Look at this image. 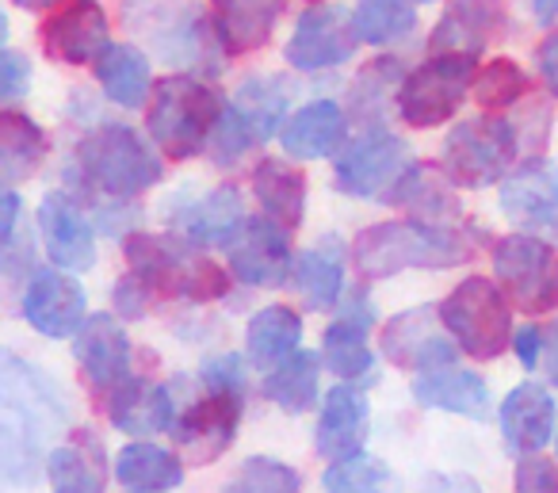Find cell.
<instances>
[{
	"instance_id": "5",
	"label": "cell",
	"mask_w": 558,
	"mask_h": 493,
	"mask_svg": "<svg viewBox=\"0 0 558 493\" xmlns=\"http://www.w3.org/2000/svg\"><path fill=\"white\" fill-rule=\"evenodd\" d=\"M222 96L207 81L192 77V73H172V77L154 85L146 131L165 157L187 161V157H199L203 149H210V139L222 123Z\"/></svg>"
},
{
	"instance_id": "37",
	"label": "cell",
	"mask_w": 558,
	"mask_h": 493,
	"mask_svg": "<svg viewBox=\"0 0 558 493\" xmlns=\"http://www.w3.org/2000/svg\"><path fill=\"white\" fill-rule=\"evenodd\" d=\"M367 325L352 322V317H337L333 325L322 337V356H326V368L333 371L344 383H360L375 371V352L367 345Z\"/></svg>"
},
{
	"instance_id": "43",
	"label": "cell",
	"mask_w": 558,
	"mask_h": 493,
	"mask_svg": "<svg viewBox=\"0 0 558 493\" xmlns=\"http://www.w3.org/2000/svg\"><path fill=\"white\" fill-rule=\"evenodd\" d=\"M402 77L405 73L395 58H379V62H372L356 77V85H352V111H356L360 119H379L383 111H387V96L390 93L398 96Z\"/></svg>"
},
{
	"instance_id": "1",
	"label": "cell",
	"mask_w": 558,
	"mask_h": 493,
	"mask_svg": "<svg viewBox=\"0 0 558 493\" xmlns=\"http://www.w3.org/2000/svg\"><path fill=\"white\" fill-rule=\"evenodd\" d=\"M70 421V406L54 378L35 363L4 352L0 360V470L4 482L27 490L47 470V444Z\"/></svg>"
},
{
	"instance_id": "29",
	"label": "cell",
	"mask_w": 558,
	"mask_h": 493,
	"mask_svg": "<svg viewBox=\"0 0 558 493\" xmlns=\"http://www.w3.org/2000/svg\"><path fill=\"white\" fill-rule=\"evenodd\" d=\"M253 195L268 218L279 226L299 230L306 218V177L295 165L279 161V157H264L253 169Z\"/></svg>"
},
{
	"instance_id": "22",
	"label": "cell",
	"mask_w": 558,
	"mask_h": 493,
	"mask_svg": "<svg viewBox=\"0 0 558 493\" xmlns=\"http://www.w3.org/2000/svg\"><path fill=\"white\" fill-rule=\"evenodd\" d=\"M172 230L180 238H187L192 245L210 249V245H230L233 238L245 226V203H241V192L233 184L210 188L199 200L184 203L177 215H169Z\"/></svg>"
},
{
	"instance_id": "27",
	"label": "cell",
	"mask_w": 558,
	"mask_h": 493,
	"mask_svg": "<svg viewBox=\"0 0 558 493\" xmlns=\"http://www.w3.org/2000/svg\"><path fill=\"white\" fill-rule=\"evenodd\" d=\"M413 398L425 409H444V413L471 417V421H486L489 417V386L478 371L466 368H436L421 371L413 378Z\"/></svg>"
},
{
	"instance_id": "12",
	"label": "cell",
	"mask_w": 558,
	"mask_h": 493,
	"mask_svg": "<svg viewBox=\"0 0 558 493\" xmlns=\"http://www.w3.org/2000/svg\"><path fill=\"white\" fill-rule=\"evenodd\" d=\"M444 317L433 306H413L402 310L398 317H390L383 325V356L398 368H413V371H436V368H451L459 356L456 337H444Z\"/></svg>"
},
{
	"instance_id": "19",
	"label": "cell",
	"mask_w": 558,
	"mask_h": 493,
	"mask_svg": "<svg viewBox=\"0 0 558 493\" xmlns=\"http://www.w3.org/2000/svg\"><path fill=\"white\" fill-rule=\"evenodd\" d=\"M73 356L93 390H116L123 378H131V337L116 314H93L73 337Z\"/></svg>"
},
{
	"instance_id": "40",
	"label": "cell",
	"mask_w": 558,
	"mask_h": 493,
	"mask_svg": "<svg viewBox=\"0 0 558 493\" xmlns=\"http://www.w3.org/2000/svg\"><path fill=\"white\" fill-rule=\"evenodd\" d=\"M322 485L329 493H402L398 474L375 455H352V459L329 462V470L322 474Z\"/></svg>"
},
{
	"instance_id": "58",
	"label": "cell",
	"mask_w": 558,
	"mask_h": 493,
	"mask_svg": "<svg viewBox=\"0 0 558 493\" xmlns=\"http://www.w3.org/2000/svg\"><path fill=\"white\" fill-rule=\"evenodd\" d=\"M413 4H433V0H413Z\"/></svg>"
},
{
	"instance_id": "54",
	"label": "cell",
	"mask_w": 558,
	"mask_h": 493,
	"mask_svg": "<svg viewBox=\"0 0 558 493\" xmlns=\"http://www.w3.org/2000/svg\"><path fill=\"white\" fill-rule=\"evenodd\" d=\"M547 378H550V386H558V317L550 322V329H547Z\"/></svg>"
},
{
	"instance_id": "51",
	"label": "cell",
	"mask_w": 558,
	"mask_h": 493,
	"mask_svg": "<svg viewBox=\"0 0 558 493\" xmlns=\"http://www.w3.org/2000/svg\"><path fill=\"white\" fill-rule=\"evenodd\" d=\"M535 65H539V81L550 96H558V32H550L535 50Z\"/></svg>"
},
{
	"instance_id": "41",
	"label": "cell",
	"mask_w": 558,
	"mask_h": 493,
	"mask_svg": "<svg viewBox=\"0 0 558 493\" xmlns=\"http://www.w3.org/2000/svg\"><path fill=\"white\" fill-rule=\"evenodd\" d=\"M474 100L486 111H505L527 93V77L512 58H489L478 73H474Z\"/></svg>"
},
{
	"instance_id": "10",
	"label": "cell",
	"mask_w": 558,
	"mask_h": 493,
	"mask_svg": "<svg viewBox=\"0 0 558 493\" xmlns=\"http://www.w3.org/2000/svg\"><path fill=\"white\" fill-rule=\"evenodd\" d=\"M413 157L410 146H405L398 134L390 131H367L360 134L356 142L337 154L333 165V188L341 195H352V200H383L398 188V180L410 172Z\"/></svg>"
},
{
	"instance_id": "28",
	"label": "cell",
	"mask_w": 558,
	"mask_h": 493,
	"mask_svg": "<svg viewBox=\"0 0 558 493\" xmlns=\"http://www.w3.org/2000/svg\"><path fill=\"white\" fill-rule=\"evenodd\" d=\"M96 81H100L104 96H108L116 108L123 111H138L149 104L154 93V65L131 43H116L100 55L96 62Z\"/></svg>"
},
{
	"instance_id": "45",
	"label": "cell",
	"mask_w": 558,
	"mask_h": 493,
	"mask_svg": "<svg viewBox=\"0 0 558 493\" xmlns=\"http://www.w3.org/2000/svg\"><path fill=\"white\" fill-rule=\"evenodd\" d=\"M199 378H203V386H207V390H215V394H238V398H245V390H248L245 360H241L238 352L210 356V360L203 363Z\"/></svg>"
},
{
	"instance_id": "26",
	"label": "cell",
	"mask_w": 558,
	"mask_h": 493,
	"mask_svg": "<svg viewBox=\"0 0 558 493\" xmlns=\"http://www.w3.org/2000/svg\"><path fill=\"white\" fill-rule=\"evenodd\" d=\"M555 432V398L547 386L520 383L501 401V436L517 455H535Z\"/></svg>"
},
{
	"instance_id": "44",
	"label": "cell",
	"mask_w": 558,
	"mask_h": 493,
	"mask_svg": "<svg viewBox=\"0 0 558 493\" xmlns=\"http://www.w3.org/2000/svg\"><path fill=\"white\" fill-rule=\"evenodd\" d=\"M253 146H260V139H256V131L245 123V119H241V111L233 108V104H226L222 123H218L215 139H210V157H215V165H222V169H230V165H238L241 157H245Z\"/></svg>"
},
{
	"instance_id": "23",
	"label": "cell",
	"mask_w": 558,
	"mask_h": 493,
	"mask_svg": "<svg viewBox=\"0 0 558 493\" xmlns=\"http://www.w3.org/2000/svg\"><path fill=\"white\" fill-rule=\"evenodd\" d=\"M349 142V111L333 100H311L279 131V146L295 161H322L333 157Z\"/></svg>"
},
{
	"instance_id": "14",
	"label": "cell",
	"mask_w": 558,
	"mask_h": 493,
	"mask_svg": "<svg viewBox=\"0 0 558 493\" xmlns=\"http://www.w3.org/2000/svg\"><path fill=\"white\" fill-rule=\"evenodd\" d=\"M24 322L39 337L62 340L77 337L88 322L85 287L70 276V268H43L24 287Z\"/></svg>"
},
{
	"instance_id": "6",
	"label": "cell",
	"mask_w": 558,
	"mask_h": 493,
	"mask_svg": "<svg viewBox=\"0 0 558 493\" xmlns=\"http://www.w3.org/2000/svg\"><path fill=\"white\" fill-rule=\"evenodd\" d=\"M440 317L456 345L471 360H497L512 345V306L501 284L486 276H466L440 302Z\"/></svg>"
},
{
	"instance_id": "55",
	"label": "cell",
	"mask_w": 558,
	"mask_h": 493,
	"mask_svg": "<svg viewBox=\"0 0 558 493\" xmlns=\"http://www.w3.org/2000/svg\"><path fill=\"white\" fill-rule=\"evenodd\" d=\"M532 12L539 24H555L558 20V0H532Z\"/></svg>"
},
{
	"instance_id": "39",
	"label": "cell",
	"mask_w": 558,
	"mask_h": 493,
	"mask_svg": "<svg viewBox=\"0 0 558 493\" xmlns=\"http://www.w3.org/2000/svg\"><path fill=\"white\" fill-rule=\"evenodd\" d=\"M360 43L367 47H395L410 39L417 27V4L413 0H356L352 9Z\"/></svg>"
},
{
	"instance_id": "24",
	"label": "cell",
	"mask_w": 558,
	"mask_h": 493,
	"mask_svg": "<svg viewBox=\"0 0 558 493\" xmlns=\"http://www.w3.org/2000/svg\"><path fill=\"white\" fill-rule=\"evenodd\" d=\"M108 421L126 436H157L177 424V401L169 386L154 378H123L108 390Z\"/></svg>"
},
{
	"instance_id": "13",
	"label": "cell",
	"mask_w": 558,
	"mask_h": 493,
	"mask_svg": "<svg viewBox=\"0 0 558 493\" xmlns=\"http://www.w3.org/2000/svg\"><path fill=\"white\" fill-rule=\"evenodd\" d=\"M226 253H230V272L245 287H279L295 272L291 230L268 215L245 218L241 233L226 245Z\"/></svg>"
},
{
	"instance_id": "46",
	"label": "cell",
	"mask_w": 558,
	"mask_h": 493,
	"mask_svg": "<svg viewBox=\"0 0 558 493\" xmlns=\"http://www.w3.org/2000/svg\"><path fill=\"white\" fill-rule=\"evenodd\" d=\"M512 493H558V462L527 455L512 470Z\"/></svg>"
},
{
	"instance_id": "32",
	"label": "cell",
	"mask_w": 558,
	"mask_h": 493,
	"mask_svg": "<svg viewBox=\"0 0 558 493\" xmlns=\"http://www.w3.org/2000/svg\"><path fill=\"white\" fill-rule=\"evenodd\" d=\"M50 154V139L32 116L9 108L0 116V177L4 184H20L27 180Z\"/></svg>"
},
{
	"instance_id": "31",
	"label": "cell",
	"mask_w": 558,
	"mask_h": 493,
	"mask_svg": "<svg viewBox=\"0 0 558 493\" xmlns=\"http://www.w3.org/2000/svg\"><path fill=\"white\" fill-rule=\"evenodd\" d=\"M299 340H303V317H299V310L283 306V302L256 310L245 329L248 360L264 371L279 368L291 352H299Z\"/></svg>"
},
{
	"instance_id": "17",
	"label": "cell",
	"mask_w": 558,
	"mask_h": 493,
	"mask_svg": "<svg viewBox=\"0 0 558 493\" xmlns=\"http://www.w3.org/2000/svg\"><path fill=\"white\" fill-rule=\"evenodd\" d=\"M509 27V12L501 0H448L440 24L428 35L433 55H459L478 62Z\"/></svg>"
},
{
	"instance_id": "11",
	"label": "cell",
	"mask_w": 558,
	"mask_h": 493,
	"mask_svg": "<svg viewBox=\"0 0 558 493\" xmlns=\"http://www.w3.org/2000/svg\"><path fill=\"white\" fill-rule=\"evenodd\" d=\"M360 47L356 20L337 4H314L299 16L295 32H291L283 58L291 70L299 73H322L344 65Z\"/></svg>"
},
{
	"instance_id": "8",
	"label": "cell",
	"mask_w": 558,
	"mask_h": 493,
	"mask_svg": "<svg viewBox=\"0 0 558 493\" xmlns=\"http://www.w3.org/2000/svg\"><path fill=\"white\" fill-rule=\"evenodd\" d=\"M474 73H478L474 58L459 55H433L428 62H421L398 85L395 108L402 123H410L413 131H433V127L456 119L466 93L474 88Z\"/></svg>"
},
{
	"instance_id": "60",
	"label": "cell",
	"mask_w": 558,
	"mask_h": 493,
	"mask_svg": "<svg viewBox=\"0 0 558 493\" xmlns=\"http://www.w3.org/2000/svg\"><path fill=\"white\" fill-rule=\"evenodd\" d=\"M555 452H558V440H555Z\"/></svg>"
},
{
	"instance_id": "18",
	"label": "cell",
	"mask_w": 558,
	"mask_h": 493,
	"mask_svg": "<svg viewBox=\"0 0 558 493\" xmlns=\"http://www.w3.org/2000/svg\"><path fill=\"white\" fill-rule=\"evenodd\" d=\"M39 233L58 268L88 272L96 264V226L70 192H50L39 203Z\"/></svg>"
},
{
	"instance_id": "57",
	"label": "cell",
	"mask_w": 558,
	"mask_h": 493,
	"mask_svg": "<svg viewBox=\"0 0 558 493\" xmlns=\"http://www.w3.org/2000/svg\"><path fill=\"white\" fill-rule=\"evenodd\" d=\"M131 493H169V490H131Z\"/></svg>"
},
{
	"instance_id": "56",
	"label": "cell",
	"mask_w": 558,
	"mask_h": 493,
	"mask_svg": "<svg viewBox=\"0 0 558 493\" xmlns=\"http://www.w3.org/2000/svg\"><path fill=\"white\" fill-rule=\"evenodd\" d=\"M16 9H27V12H47V9H58L65 0H12Z\"/></svg>"
},
{
	"instance_id": "15",
	"label": "cell",
	"mask_w": 558,
	"mask_h": 493,
	"mask_svg": "<svg viewBox=\"0 0 558 493\" xmlns=\"http://www.w3.org/2000/svg\"><path fill=\"white\" fill-rule=\"evenodd\" d=\"M108 39L111 20L100 0H65L43 24V50L62 65H96Z\"/></svg>"
},
{
	"instance_id": "33",
	"label": "cell",
	"mask_w": 558,
	"mask_h": 493,
	"mask_svg": "<svg viewBox=\"0 0 558 493\" xmlns=\"http://www.w3.org/2000/svg\"><path fill=\"white\" fill-rule=\"evenodd\" d=\"M322 352H311V348H299L288 360L271 368L264 375V398L276 401L283 413L299 417L318 401V378H322Z\"/></svg>"
},
{
	"instance_id": "49",
	"label": "cell",
	"mask_w": 558,
	"mask_h": 493,
	"mask_svg": "<svg viewBox=\"0 0 558 493\" xmlns=\"http://www.w3.org/2000/svg\"><path fill=\"white\" fill-rule=\"evenodd\" d=\"M138 218H142V211L134 207L131 200H116V203H108V207L100 211V230L104 233H111V238H131V233H138L134 226H138Z\"/></svg>"
},
{
	"instance_id": "3",
	"label": "cell",
	"mask_w": 558,
	"mask_h": 493,
	"mask_svg": "<svg viewBox=\"0 0 558 493\" xmlns=\"http://www.w3.org/2000/svg\"><path fill=\"white\" fill-rule=\"evenodd\" d=\"M126 272L142 279L157 299L215 302L230 291V276L180 233H131L123 241Z\"/></svg>"
},
{
	"instance_id": "16",
	"label": "cell",
	"mask_w": 558,
	"mask_h": 493,
	"mask_svg": "<svg viewBox=\"0 0 558 493\" xmlns=\"http://www.w3.org/2000/svg\"><path fill=\"white\" fill-rule=\"evenodd\" d=\"M241 409H245V398H238V394L207 390V398L192 401L184 413H177L172 440L184 452V459L199 462V467L203 462H215L233 444V436H238Z\"/></svg>"
},
{
	"instance_id": "7",
	"label": "cell",
	"mask_w": 558,
	"mask_h": 493,
	"mask_svg": "<svg viewBox=\"0 0 558 493\" xmlns=\"http://www.w3.org/2000/svg\"><path fill=\"white\" fill-rule=\"evenodd\" d=\"M520 154V134L501 116H474L463 119L444 139L440 165L456 188H489L512 172Z\"/></svg>"
},
{
	"instance_id": "4",
	"label": "cell",
	"mask_w": 558,
	"mask_h": 493,
	"mask_svg": "<svg viewBox=\"0 0 558 493\" xmlns=\"http://www.w3.org/2000/svg\"><path fill=\"white\" fill-rule=\"evenodd\" d=\"M73 177L108 200H134L161 184L165 165L157 157L154 142L142 139L126 123H100L73 157Z\"/></svg>"
},
{
	"instance_id": "59",
	"label": "cell",
	"mask_w": 558,
	"mask_h": 493,
	"mask_svg": "<svg viewBox=\"0 0 558 493\" xmlns=\"http://www.w3.org/2000/svg\"><path fill=\"white\" fill-rule=\"evenodd\" d=\"M311 4H322V0H311Z\"/></svg>"
},
{
	"instance_id": "20",
	"label": "cell",
	"mask_w": 558,
	"mask_h": 493,
	"mask_svg": "<svg viewBox=\"0 0 558 493\" xmlns=\"http://www.w3.org/2000/svg\"><path fill=\"white\" fill-rule=\"evenodd\" d=\"M367 432H372V401L360 386L341 383L326 394L322 401V417H318V455L329 462L352 459V455L364 452Z\"/></svg>"
},
{
	"instance_id": "52",
	"label": "cell",
	"mask_w": 558,
	"mask_h": 493,
	"mask_svg": "<svg viewBox=\"0 0 558 493\" xmlns=\"http://www.w3.org/2000/svg\"><path fill=\"white\" fill-rule=\"evenodd\" d=\"M16 218H20V195L4 192L0 195V249L9 245V241H16Z\"/></svg>"
},
{
	"instance_id": "47",
	"label": "cell",
	"mask_w": 558,
	"mask_h": 493,
	"mask_svg": "<svg viewBox=\"0 0 558 493\" xmlns=\"http://www.w3.org/2000/svg\"><path fill=\"white\" fill-rule=\"evenodd\" d=\"M154 299H157V294L149 291V287L134 276V272H126V276L111 287V302H116V310H119V317H123V322L146 317V310H149V302H154Z\"/></svg>"
},
{
	"instance_id": "50",
	"label": "cell",
	"mask_w": 558,
	"mask_h": 493,
	"mask_svg": "<svg viewBox=\"0 0 558 493\" xmlns=\"http://www.w3.org/2000/svg\"><path fill=\"white\" fill-rule=\"evenodd\" d=\"M512 352H517L524 371L539 368V356L547 352V333H539L535 325H520V329L512 333Z\"/></svg>"
},
{
	"instance_id": "30",
	"label": "cell",
	"mask_w": 558,
	"mask_h": 493,
	"mask_svg": "<svg viewBox=\"0 0 558 493\" xmlns=\"http://www.w3.org/2000/svg\"><path fill=\"white\" fill-rule=\"evenodd\" d=\"M295 284L311 310H333L344 302V245L341 238H322L295 261Z\"/></svg>"
},
{
	"instance_id": "42",
	"label": "cell",
	"mask_w": 558,
	"mask_h": 493,
	"mask_svg": "<svg viewBox=\"0 0 558 493\" xmlns=\"http://www.w3.org/2000/svg\"><path fill=\"white\" fill-rule=\"evenodd\" d=\"M303 490V478L295 467L268 455H248L238 467V474L222 485V493H299Z\"/></svg>"
},
{
	"instance_id": "9",
	"label": "cell",
	"mask_w": 558,
	"mask_h": 493,
	"mask_svg": "<svg viewBox=\"0 0 558 493\" xmlns=\"http://www.w3.org/2000/svg\"><path fill=\"white\" fill-rule=\"evenodd\" d=\"M494 276L524 314L558 310V249L535 233H509L494 245Z\"/></svg>"
},
{
	"instance_id": "25",
	"label": "cell",
	"mask_w": 558,
	"mask_h": 493,
	"mask_svg": "<svg viewBox=\"0 0 558 493\" xmlns=\"http://www.w3.org/2000/svg\"><path fill=\"white\" fill-rule=\"evenodd\" d=\"M288 0H210V24L226 55H256L271 43Z\"/></svg>"
},
{
	"instance_id": "53",
	"label": "cell",
	"mask_w": 558,
	"mask_h": 493,
	"mask_svg": "<svg viewBox=\"0 0 558 493\" xmlns=\"http://www.w3.org/2000/svg\"><path fill=\"white\" fill-rule=\"evenodd\" d=\"M421 493H482V490H478V482L466 474H436V478H428Z\"/></svg>"
},
{
	"instance_id": "21",
	"label": "cell",
	"mask_w": 558,
	"mask_h": 493,
	"mask_svg": "<svg viewBox=\"0 0 558 493\" xmlns=\"http://www.w3.org/2000/svg\"><path fill=\"white\" fill-rule=\"evenodd\" d=\"M501 211L517 226H547L558 215V161L527 157L501 180Z\"/></svg>"
},
{
	"instance_id": "36",
	"label": "cell",
	"mask_w": 558,
	"mask_h": 493,
	"mask_svg": "<svg viewBox=\"0 0 558 493\" xmlns=\"http://www.w3.org/2000/svg\"><path fill=\"white\" fill-rule=\"evenodd\" d=\"M100 444L81 432L73 444L50 447L47 478L54 493H104V470H100Z\"/></svg>"
},
{
	"instance_id": "34",
	"label": "cell",
	"mask_w": 558,
	"mask_h": 493,
	"mask_svg": "<svg viewBox=\"0 0 558 493\" xmlns=\"http://www.w3.org/2000/svg\"><path fill=\"white\" fill-rule=\"evenodd\" d=\"M451 180L448 172H436V169H425V165H410L398 188L387 195V203L395 207H405L413 218H425V223H444V218H456L459 215V203H456V192H451Z\"/></svg>"
},
{
	"instance_id": "38",
	"label": "cell",
	"mask_w": 558,
	"mask_h": 493,
	"mask_svg": "<svg viewBox=\"0 0 558 493\" xmlns=\"http://www.w3.org/2000/svg\"><path fill=\"white\" fill-rule=\"evenodd\" d=\"M288 104H291V88L283 85V77H248L233 93V108L241 111V119L253 127L260 142H268L276 131H283Z\"/></svg>"
},
{
	"instance_id": "48",
	"label": "cell",
	"mask_w": 558,
	"mask_h": 493,
	"mask_svg": "<svg viewBox=\"0 0 558 493\" xmlns=\"http://www.w3.org/2000/svg\"><path fill=\"white\" fill-rule=\"evenodd\" d=\"M27 88H32V58L4 47V62H0V96H4V104H12V100H20Z\"/></svg>"
},
{
	"instance_id": "35",
	"label": "cell",
	"mask_w": 558,
	"mask_h": 493,
	"mask_svg": "<svg viewBox=\"0 0 558 493\" xmlns=\"http://www.w3.org/2000/svg\"><path fill=\"white\" fill-rule=\"evenodd\" d=\"M116 478L126 490H177L184 482V462L149 440H134L116 455Z\"/></svg>"
},
{
	"instance_id": "2",
	"label": "cell",
	"mask_w": 558,
	"mask_h": 493,
	"mask_svg": "<svg viewBox=\"0 0 558 493\" xmlns=\"http://www.w3.org/2000/svg\"><path fill=\"white\" fill-rule=\"evenodd\" d=\"M474 241L463 230H451L444 223H425V218H402V223H375L352 245L360 276L390 279L410 268H456L471 261Z\"/></svg>"
}]
</instances>
